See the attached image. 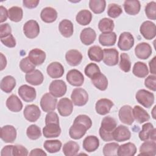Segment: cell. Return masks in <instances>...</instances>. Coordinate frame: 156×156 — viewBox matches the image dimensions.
Listing matches in <instances>:
<instances>
[{
    "label": "cell",
    "instance_id": "obj_12",
    "mask_svg": "<svg viewBox=\"0 0 156 156\" xmlns=\"http://www.w3.org/2000/svg\"><path fill=\"white\" fill-rule=\"evenodd\" d=\"M66 79L70 85L74 87L82 86L84 82V77L82 73L76 69L69 70L66 74Z\"/></svg>",
    "mask_w": 156,
    "mask_h": 156
},
{
    "label": "cell",
    "instance_id": "obj_63",
    "mask_svg": "<svg viewBox=\"0 0 156 156\" xmlns=\"http://www.w3.org/2000/svg\"><path fill=\"white\" fill-rule=\"evenodd\" d=\"M7 65V60L6 57L3 55L2 53H1V71H2Z\"/></svg>",
    "mask_w": 156,
    "mask_h": 156
},
{
    "label": "cell",
    "instance_id": "obj_51",
    "mask_svg": "<svg viewBox=\"0 0 156 156\" xmlns=\"http://www.w3.org/2000/svg\"><path fill=\"white\" fill-rule=\"evenodd\" d=\"M84 72L85 75L91 79L96 74L101 73V70L98 65L94 63H90L85 66Z\"/></svg>",
    "mask_w": 156,
    "mask_h": 156
},
{
    "label": "cell",
    "instance_id": "obj_34",
    "mask_svg": "<svg viewBox=\"0 0 156 156\" xmlns=\"http://www.w3.org/2000/svg\"><path fill=\"white\" fill-rule=\"evenodd\" d=\"M99 41L104 46H113L116 41V34L114 32L102 33L99 36Z\"/></svg>",
    "mask_w": 156,
    "mask_h": 156
},
{
    "label": "cell",
    "instance_id": "obj_64",
    "mask_svg": "<svg viewBox=\"0 0 156 156\" xmlns=\"http://www.w3.org/2000/svg\"><path fill=\"white\" fill-rule=\"evenodd\" d=\"M155 107H156V106H154V108H153V110H152V117H153L154 119H155V115H154Z\"/></svg>",
    "mask_w": 156,
    "mask_h": 156
},
{
    "label": "cell",
    "instance_id": "obj_54",
    "mask_svg": "<svg viewBox=\"0 0 156 156\" xmlns=\"http://www.w3.org/2000/svg\"><path fill=\"white\" fill-rule=\"evenodd\" d=\"M12 153L14 156H26L29 154L27 149L24 146L20 144L13 146Z\"/></svg>",
    "mask_w": 156,
    "mask_h": 156
},
{
    "label": "cell",
    "instance_id": "obj_36",
    "mask_svg": "<svg viewBox=\"0 0 156 156\" xmlns=\"http://www.w3.org/2000/svg\"><path fill=\"white\" fill-rule=\"evenodd\" d=\"M16 86V80L12 76H6L4 77L0 83V88L2 91L6 93L12 91Z\"/></svg>",
    "mask_w": 156,
    "mask_h": 156
},
{
    "label": "cell",
    "instance_id": "obj_23",
    "mask_svg": "<svg viewBox=\"0 0 156 156\" xmlns=\"http://www.w3.org/2000/svg\"><path fill=\"white\" fill-rule=\"evenodd\" d=\"M61 133L59 124L49 123L46 124L43 129V134L45 138H51L58 137Z\"/></svg>",
    "mask_w": 156,
    "mask_h": 156
},
{
    "label": "cell",
    "instance_id": "obj_46",
    "mask_svg": "<svg viewBox=\"0 0 156 156\" xmlns=\"http://www.w3.org/2000/svg\"><path fill=\"white\" fill-rule=\"evenodd\" d=\"M119 145L117 143L112 142L107 143L103 147V154L105 156L118 155V151Z\"/></svg>",
    "mask_w": 156,
    "mask_h": 156
},
{
    "label": "cell",
    "instance_id": "obj_43",
    "mask_svg": "<svg viewBox=\"0 0 156 156\" xmlns=\"http://www.w3.org/2000/svg\"><path fill=\"white\" fill-rule=\"evenodd\" d=\"M89 7L94 13L100 14L105 9L106 1L105 0H90L89 1Z\"/></svg>",
    "mask_w": 156,
    "mask_h": 156
},
{
    "label": "cell",
    "instance_id": "obj_30",
    "mask_svg": "<svg viewBox=\"0 0 156 156\" xmlns=\"http://www.w3.org/2000/svg\"><path fill=\"white\" fill-rule=\"evenodd\" d=\"M5 105L7 108L13 112H20L23 108V103L15 94H12L7 98Z\"/></svg>",
    "mask_w": 156,
    "mask_h": 156
},
{
    "label": "cell",
    "instance_id": "obj_59",
    "mask_svg": "<svg viewBox=\"0 0 156 156\" xmlns=\"http://www.w3.org/2000/svg\"><path fill=\"white\" fill-rule=\"evenodd\" d=\"M13 145H7L4 147L1 152V156H11L13 155Z\"/></svg>",
    "mask_w": 156,
    "mask_h": 156
},
{
    "label": "cell",
    "instance_id": "obj_9",
    "mask_svg": "<svg viewBox=\"0 0 156 156\" xmlns=\"http://www.w3.org/2000/svg\"><path fill=\"white\" fill-rule=\"evenodd\" d=\"M0 137L5 143H12L16 138V130L13 126H4L1 128Z\"/></svg>",
    "mask_w": 156,
    "mask_h": 156
},
{
    "label": "cell",
    "instance_id": "obj_60",
    "mask_svg": "<svg viewBox=\"0 0 156 156\" xmlns=\"http://www.w3.org/2000/svg\"><path fill=\"white\" fill-rule=\"evenodd\" d=\"M0 13H1L0 22H1V23H2L5 21H6L7 19V17H9L8 11L7 10L5 7H4L2 5H1L0 6Z\"/></svg>",
    "mask_w": 156,
    "mask_h": 156
},
{
    "label": "cell",
    "instance_id": "obj_27",
    "mask_svg": "<svg viewBox=\"0 0 156 156\" xmlns=\"http://www.w3.org/2000/svg\"><path fill=\"white\" fill-rule=\"evenodd\" d=\"M25 79L29 84L36 86L43 83L44 76L40 70L35 69L30 73H27L25 76Z\"/></svg>",
    "mask_w": 156,
    "mask_h": 156
},
{
    "label": "cell",
    "instance_id": "obj_29",
    "mask_svg": "<svg viewBox=\"0 0 156 156\" xmlns=\"http://www.w3.org/2000/svg\"><path fill=\"white\" fill-rule=\"evenodd\" d=\"M132 114L133 118L140 124L148 121L150 119L149 113L141 107L135 105L132 109Z\"/></svg>",
    "mask_w": 156,
    "mask_h": 156
},
{
    "label": "cell",
    "instance_id": "obj_16",
    "mask_svg": "<svg viewBox=\"0 0 156 156\" xmlns=\"http://www.w3.org/2000/svg\"><path fill=\"white\" fill-rule=\"evenodd\" d=\"M57 107V110L61 116H68L73 112V104L69 99L63 98L59 100Z\"/></svg>",
    "mask_w": 156,
    "mask_h": 156
},
{
    "label": "cell",
    "instance_id": "obj_53",
    "mask_svg": "<svg viewBox=\"0 0 156 156\" xmlns=\"http://www.w3.org/2000/svg\"><path fill=\"white\" fill-rule=\"evenodd\" d=\"M144 85L149 90L155 91L156 90V76L149 75L144 80Z\"/></svg>",
    "mask_w": 156,
    "mask_h": 156
},
{
    "label": "cell",
    "instance_id": "obj_20",
    "mask_svg": "<svg viewBox=\"0 0 156 156\" xmlns=\"http://www.w3.org/2000/svg\"><path fill=\"white\" fill-rule=\"evenodd\" d=\"M113 106V102L110 99L102 98L96 102L95 109L97 113L101 115H105L110 112Z\"/></svg>",
    "mask_w": 156,
    "mask_h": 156
},
{
    "label": "cell",
    "instance_id": "obj_24",
    "mask_svg": "<svg viewBox=\"0 0 156 156\" xmlns=\"http://www.w3.org/2000/svg\"><path fill=\"white\" fill-rule=\"evenodd\" d=\"M82 58L81 52L76 49L69 50L65 54V59L67 63L73 66L79 65L82 60Z\"/></svg>",
    "mask_w": 156,
    "mask_h": 156
},
{
    "label": "cell",
    "instance_id": "obj_61",
    "mask_svg": "<svg viewBox=\"0 0 156 156\" xmlns=\"http://www.w3.org/2000/svg\"><path fill=\"white\" fill-rule=\"evenodd\" d=\"M46 153L44 152L40 148H35L32 149L30 152L29 153V155H33V156H38V155H46Z\"/></svg>",
    "mask_w": 156,
    "mask_h": 156
},
{
    "label": "cell",
    "instance_id": "obj_21",
    "mask_svg": "<svg viewBox=\"0 0 156 156\" xmlns=\"http://www.w3.org/2000/svg\"><path fill=\"white\" fill-rule=\"evenodd\" d=\"M46 71L51 78L57 79L61 77L63 75L65 70L63 65L60 63L54 62L48 66Z\"/></svg>",
    "mask_w": 156,
    "mask_h": 156
},
{
    "label": "cell",
    "instance_id": "obj_55",
    "mask_svg": "<svg viewBox=\"0 0 156 156\" xmlns=\"http://www.w3.org/2000/svg\"><path fill=\"white\" fill-rule=\"evenodd\" d=\"M1 41L4 46L8 48H14L16 46V40L12 34L1 38Z\"/></svg>",
    "mask_w": 156,
    "mask_h": 156
},
{
    "label": "cell",
    "instance_id": "obj_38",
    "mask_svg": "<svg viewBox=\"0 0 156 156\" xmlns=\"http://www.w3.org/2000/svg\"><path fill=\"white\" fill-rule=\"evenodd\" d=\"M88 55L91 60L96 62H100L103 60V50L99 46L94 45L91 46L88 51Z\"/></svg>",
    "mask_w": 156,
    "mask_h": 156
},
{
    "label": "cell",
    "instance_id": "obj_7",
    "mask_svg": "<svg viewBox=\"0 0 156 156\" xmlns=\"http://www.w3.org/2000/svg\"><path fill=\"white\" fill-rule=\"evenodd\" d=\"M134 45L133 36L129 32H124L119 35L118 46L122 51H129Z\"/></svg>",
    "mask_w": 156,
    "mask_h": 156
},
{
    "label": "cell",
    "instance_id": "obj_22",
    "mask_svg": "<svg viewBox=\"0 0 156 156\" xmlns=\"http://www.w3.org/2000/svg\"><path fill=\"white\" fill-rule=\"evenodd\" d=\"M46 57L45 52L38 48H35L30 50L28 55L30 60L35 66L41 65L44 62Z\"/></svg>",
    "mask_w": 156,
    "mask_h": 156
},
{
    "label": "cell",
    "instance_id": "obj_41",
    "mask_svg": "<svg viewBox=\"0 0 156 156\" xmlns=\"http://www.w3.org/2000/svg\"><path fill=\"white\" fill-rule=\"evenodd\" d=\"M76 21L82 26H86L90 23L92 20V13L90 11L84 9L79 11L76 16Z\"/></svg>",
    "mask_w": 156,
    "mask_h": 156
},
{
    "label": "cell",
    "instance_id": "obj_18",
    "mask_svg": "<svg viewBox=\"0 0 156 156\" xmlns=\"http://www.w3.org/2000/svg\"><path fill=\"white\" fill-rule=\"evenodd\" d=\"M118 116L119 120L127 125H132L134 121L132 114V108L129 105H124L119 110Z\"/></svg>",
    "mask_w": 156,
    "mask_h": 156
},
{
    "label": "cell",
    "instance_id": "obj_28",
    "mask_svg": "<svg viewBox=\"0 0 156 156\" xmlns=\"http://www.w3.org/2000/svg\"><path fill=\"white\" fill-rule=\"evenodd\" d=\"M82 146L87 152H92L99 147V140L98 138L94 135H89L83 140Z\"/></svg>",
    "mask_w": 156,
    "mask_h": 156
},
{
    "label": "cell",
    "instance_id": "obj_49",
    "mask_svg": "<svg viewBox=\"0 0 156 156\" xmlns=\"http://www.w3.org/2000/svg\"><path fill=\"white\" fill-rule=\"evenodd\" d=\"M20 68L23 72L27 74L35 70V65L33 64V63L30 60L29 58L27 57L22 58L20 61Z\"/></svg>",
    "mask_w": 156,
    "mask_h": 156
},
{
    "label": "cell",
    "instance_id": "obj_10",
    "mask_svg": "<svg viewBox=\"0 0 156 156\" xmlns=\"http://www.w3.org/2000/svg\"><path fill=\"white\" fill-rule=\"evenodd\" d=\"M20 97L25 102H30L36 98L37 93L35 89L27 85H23L18 90Z\"/></svg>",
    "mask_w": 156,
    "mask_h": 156
},
{
    "label": "cell",
    "instance_id": "obj_47",
    "mask_svg": "<svg viewBox=\"0 0 156 156\" xmlns=\"http://www.w3.org/2000/svg\"><path fill=\"white\" fill-rule=\"evenodd\" d=\"M119 68L125 73H128L131 69V62L129 55L126 53H122L120 55L119 63Z\"/></svg>",
    "mask_w": 156,
    "mask_h": 156
},
{
    "label": "cell",
    "instance_id": "obj_48",
    "mask_svg": "<svg viewBox=\"0 0 156 156\" xmlns=\"http://www.w3.org/2000/svg\"><path fill=\"white\" fill-rule=\"evenodd\" d=\"M26 135L27 137L32 140H37L41 136V129L37 125L32 124L27 127L26 130Z\"/></svg>",
    "mask_w": 156,
    "mask_h": 156
},
{
    "label": "cell",
    "instance_id": "obj_31",
    "mask_svg": "<svg viewBox=\"0 0 156 156\" xmlns=\"http://www.w3.org/2000/svg\"><path fill=\"white\" fill-rule=\"evenodd\" d=\"M40 17L41 20L45 23H53L57 18V12L55 9L51 7H46L42 9Z\"/></svg>",
    "mask_w": 156,
    "mask_h": 156
},
{
    "label": "cell",
    "instance_id": "obj_50",
    "mask_svg": "<svg viewBox=\"0 0 156 156\" xmlns=\"http://www.w3.org/2000/svg\"><path fill=\"white\" fill-rule=\"evenodd\" d=\"M122 13L121 7L115 3L110 4L107 9V15L112 18L118 17Z\"/></svg>",
    "mask_w": 156,
    "mask_h": 156
},
{
    "label": "cell",
    "instance_id": "obj_57",
    "mask_svg": "<svg viewBox=\"0 0 156 156\" xmlns=\"http://www.w3.org/2000/svg\"><path fill=\"white\" fill-rule=\"evenodd\" d=\"M12 34V29L8 23L1 24L0 25V38H4Z\"/></svg>",
    "mask_w": 156,
    "mask_h": 156
},
{
    "label": "cell",
    "instance_id": "obj_13",
    "mask_svg": "<svg viewBox=\"0 0 156 156\" xmlns=\"http://www.w3.org/2000/svg\"><path fill=\"white\" fill-rule=\"evenodd\" d=\"M23 115L26 120L34 122L37 121L41 115L39 107L35 104H30L26 106L23 112Z\"/></svg>",
    "mask_w": 156,
    "mask_h": 156
},
{
    "label": "cell",
    "instance_id": "obj_2",
    "mask_svg": "<svg viewBox=\"0 0 156 156\" xmlns=\"http://www.w3.org/2000/svg\"><path fill=\"white\" fill-rule=\"evenodd\" d=\"M116 127V121L113 118L110 116L104 117L102 120L99 129V135L102 140L104 141L114 140L113 132Z\"/></svg>",
    "mask_w": 156,
    "mask_h": 156
},
{
    "label": "cell",
    "instance_id": "obj_58",
    "mask_svg": "<svg viewBox=\"0 0 156 156\" xmlns=\"http://www.w3.org/2000/svg\"><path fill=\"white\" fill-rule=\"evenodd\" d=\"M39 0H24L23 1V5L28 9L35 8L39 4Z\"/></svg>",
    "mask_w": 156,
    "mask_h": 156
},
{
    "label": "cell",
    "instance_id": "obj_11",
    "mask_svg": "<svg viewBox=\"0 0 156 156\" xmlns=\"http://www.w3.org/2000/svg\"><path fill=\"white\" fill-rule=\"evenodd\" d=\"M140 32L145 39L152 40L156 34L155 24L151 21H144L140 26Z\"/></svg>",
    "mask_w": 156,
    "mask_h": 156
},
{
    "label": "cell",
    "instance_id": "obj_45",
    "mask_svg": "<svg viewBox=\"0 0 156 156\" xmlns=\"http://www.w3.org/2000/svg\"><path fill=\"white\" fill-rule=\"evenodd\" d=\"M114 27V21L110 18H104L101 19L98 23V28L102 33L113 32Z\"/></svg>",
    "mask_w": 156,
    "mask_h": 156
},
{
    "label": "cell",
    "instance_id": "obj_26",
    "mask_svg": "<svg viewBox=\"0 0 156 156\" xmlns=\"http://www.w3.org/2000/svg\"><path fill=\"white\" fill-rule=\"evenodd\" d=\"M96 38V32L91 27L83 29L80 34V41L85 45H90L92 44L95 41Z\"/></svg>",
    "mask_w": 156,
    "mask_h": 156
},
{
    "label": "cell",
    "instance_id": "obj_44",
    "mask_svg": "<svg viewBox=\"0 0 156 156\" xmlns=\"http://www.w3.org/2000/svg\"><path fill=\"white\" fill-rule=\"evenodd\" d=\"M9 19L13 22L20 21L23 16V9L18 6H13L8 10Z\"/></svg>",
    "mask_w": 156,
    "mask_h": 156
},
{
    "label": "cell",
    "instance_id": "obj_3",
    "mask_svg": "<svg viewBox=\"0 0 156 156\" xmlns=\"http://www.w3.org/2000/svg\"><path fill=\"white\" fill-rule=\"evenodd\" d=\"M135 98L139 104L146 108H150L154 102V94L144 89L139 90L135 94Z\"/></svg>",
    "mask_w": 156,
    "mask_h": 156
},
{
    "label": "cell",
    "instance_id": "obj_32",
    "mask_svg": "<svg viewBox=\"0 0 156 156\" xmlns=\"http://www.w3.org/2000/svg\"><path fill=\"white\" fill-rule=\"evenodd\" d=\"M126 13L130 15H135L140 11L141 4L137 0H126L123 4Z\"/></svg>",
    "mask_w": 156,
    "mask_h": 156
},
{
    "label": "cell",
    "instance_id": "obj_4",
    "mask_svg": "<svg viewBox=\"0 0 156 156\" xmlns=\"http://www.w3.org/2000/svg\"><path fill=\"white\" fill-rule=\"evenodd\" d=\"M71 98L73 104L79 107L85 105L88 101V94L82 88H76L72 91Z\"/></svg>",
    "mask_w": 156,
    "mask_h": 156
},
{
    "label": "cell",
    "instance_id": "obj_56",
    "mask_svg": "<svg viewBox=\"0 0 156 156\" xmlns=\"http://www.w3.org/2000/svg\"><path fill=\"white\" fill-rule=\"evenodd\" d=\"M49 123H57L59 124V118L58 115L54 111L48 112L45 118V124Z\"/></svg>",
    "mask_w": 156,
    "mask_h": 156
},
{
    "label": "cell",
    "instance_id": "obj_33",
    "mask_svg": "<svg viewBox=\"0 0 156 156\" xmlns=\"http://www.w3.org/2000/svg\"><path fill=\"white\" fill-rule=\"evenodd\" d=\"M58 30L62 36L69 38L73 35L74 32L73 24L70 20H63L59 23Z\"/></svg>",
    "mask_w": 156,
    "mask_h": 156
},
{
    "label": "cell",
    "instance_id": "obj_5",
    "mask_svg": "<svg viewBox=\"0 0 156 156\" xmlns=\"http://www.w3.org/2000/svg\"><path fill=\"white\" fill-rule=\"evenodd\" d=\"M49 90V93L55 98H60L65 94L67 87L63 80H54L50 83Z\"/></svg>",
    "mask_w": 156,
    "mask_h": 156
},
{
    "label": "cell",
    "instance_id": "obj_14",
    "mask_svg": "<svg viewBox=\"0 0 156 156\" xmlns=\"http://www.w3.org/2000/svg\"><path fill=\"white\" fill-rule=\"evenodd\" d=\"M139 138L141 141H147L149 140L155 141V129L151 122H146L142 126L141 130L139 132Z\"/></svg>",
    "mask_w": 156,
    "mask_h": 156
},
{
    "label": "cell",
    "instance_id": "obj_1",
    "mask_svg": "<svg viewBox=\"0 0 156 156\" xmlns=\"http://www.w3.org/2000/svg\"><path fill=\"white\" fill-rule=\"evenodd\" d=\"M92 126V121L86 115H79L74 119L73 125L69 129V136L74 140L82 138L88 129Z\"/></svg>",
    "mask_w": 156,
    "mask_h": 156
},
{
    "label": "cell",
    "instance_id": "obj_19",
    "mask_svg": "<svg viewBox=\"0 0 156 156\" xmlns=\"http://www.w3.org/2000/svg\"><path fill=\"white\" fill-rule=\"evenodd\" d=\"M152 48L149 44L142 42L138 43L135 48V54L137 58L141 60L147 59L152 54Z\"/></svg>",
    "mask_w": 156,
    "mask_h": 156
},
{
    "label": "cell",
    "instance_id": "obj_42",
    "mask_svg": "<svg viewBox=\"0 0 156 156\" xmlns=\"http://www.w3.org/2000/svg\"><path fill=\"white\" fill-rule=\"evenodd\" d=\"M62 146V143L58 140H46L43 144V147L46 151L53 154L60 151Z\"/></svg>",
    "mask_w": 156,
    "mask_h": 156
},
{
    "label": "cell",
    "instance_id": "obj_37",
    "mask_svg": "<svg viewBox=\"0 0 156 156\" xmlns=\"http://www.w3.org/2000/svg\"><path fill=\"white\" fill-rule=\"evenodd\" d=\"M136 147L130 142L121 144L118 147V156H133L136 153Z\"/></svg>",
    "mask_w": 156,
    "mask_h": 156
},
{
    "label": "cell",
    "instance_id": "obj_8",
    "mask_svg": "<svg viewBox=\"0 0 156 156\" xmlns=\"http://www.w3.org/2000/svg\"><path fill=\"white\" fill-rule=\"evenodd\" d=\"M23 32L28 38H36L40 33V26L37 21L30 20L23 26Z\"/></svg>",
    "mask_w": 156,
    "mask_h": 156
},
{
    "label": "cell",
    "instance_id": "obj_52",
    "mask_svg": "<svg viewBox=\"0 0 156 156\" xmlns=\"http://www.w3.org/2000/svg\"><path fill=\"white\" fill-rule=\"evenodd\" d=\"M145 13L146 16L152 20H156V2L151 1L145 7Z\"/></svg>",
    "mask_w": 156,
    "mask_h": 156
},
{
    "label": "cell",
    "instance_id": "obj_62",
    "mask_svg": "<svg viewBox=\"0 0 156 156\" xmlns=\"http://www.w3.org/2000/svg\"><path fill=\"white\" fill-rule=\"evenodd\" d=\"M155 58L156 57H154L153 58L150 60L149 63V66L150 68V72L151 74L155 75L156 74V71H155Z\"/></svg>",
    "mask_w": 156,
    "mask_h": 156
},
{
    "label": "cell",
    "instance_id": "obj_40",
    "mask_svg": "<svg viewBox=\"0 0 156 156\" xmlns=\"http://www.w3.org/2000/svg\"><path fill=\"white\" fill-rule=\"evenodd\" d=\"M80 147L79 144L73 141H69L63 146V152L66 156H73L77 154Z\"/></svg>",
    "mask_w": 156,
    "mask_h": 156
},
{
    "label": "cell",
    "instance_id": "obj_17",
    "mask_svg": "<svg viewBox=\"0 0 156 156\" xmlns=\"http://www.w3.org/2000/svg\"><path fill=\"white\" fill-rule=\"evenodd\" d=\"M113 140L118 142L129 140L131 137V132L129 128L123 125L116 127L113 132Z\"/></svg>",
    "mask_w": 156,
    "mask_h": 156
},
{
    "label": "cell",
    "instance_id": "obj_15",
    "mask_svg": "<svg viewBox=\"0 0 156 156\" xmlns=\"http://www.w3.org/2000/svg\"><path fill=\"white\" fill-rule=\"evenodd\" d=\"M103 62L108 66H115L118 63V51L115 48L104 49L103 50Z\"/></svg>",
    "mask_w": 156,
    "mask_h": 156
},
{
    "label": "cell",
    "instance_id": "obj_25",
    "mask_svg": "<svg viewBox=\"0 0 156 156\" xmlns=\"http://www.w3.org/2000/svg\"><path fill=\"white\" fill-rule=\"evenodd\" d=\"M156 154V143L155 141L147 140L144 141L140 147L139 155L154 156Z\"/></svg>",
    "mask_w": 156,
    "mask_h": 156
},
{
    "label": "cell",
    "instance_id": "obj_35",
    "mask_svg": "<svg viewBox=\"0 0 156 156\" xmlns=\"http://www.w3.org/2000/svg\"><path fill=\"white\" fill-rule=\"evenodd\" d=\"M94 86L101 91H105L108 87V80L107 77L101 73L96 74L91 79Z\"/></svg>",
    "mask_w": 156,
    "mask_h": 156
},
{
    "label": "cell",
    "instance_id": "obj_39",
    "mask_svg": "<svg viewBox=\"0 0 156 156\" xmlns=\"http://www.w3.org/2000/svg\"><path fill=\"white\" fill-rule=\"evenodd\" d=\"M132 73L135 76L143 78L147 76L149 70L146 63L141 62H136L133 66Z\"/></svg>",
    "mask_w": 156,
    "mask_h": 156
},
{
    "label": "cell",
    "instance_id": "obj_6",
    "mask_svg": "<svg viewBox=\"0 0 156 156\" xmlns=\"http://www.w3.org/2000/svg\"><path fill=\"white\" fill-rule=\"evenodd\" d=\"M57 99L50 93H45L43 95L40 100V106L44 112H50L55 109Z\"/></svg>",
    "mask_w": 156,
    "mask_h": 156
}]
</instances>
